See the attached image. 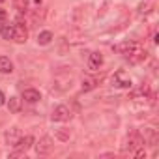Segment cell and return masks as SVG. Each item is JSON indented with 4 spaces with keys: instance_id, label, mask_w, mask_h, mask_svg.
<instances>
[{
    "instance_id": "obj_18",
    "label": "cell",
    "mask_w": 159,
    "mask_h": 159,
    "mask_svg": "<svg viewBox=\"0 0 159 159\" xmlns=\"http://www.w3.org/2000/svg\"><path fill=\"white\" fill-rule=\"evenodd\" d=\"M58 139H62V140H67V139H69V135H67V133H64V131H58Z\"/></svg>"
},
{
    "instance_id": "obj_19",
    "label": "cell",
    "mask_w": 159,
    "mask_h": 159,
    "mask_svg": "<svg viewBox=\"0 0 159 159\" xmlns=\"http://www.w3.org/2000/svg\"><path fill=\"white\" fill-rule=\"evenodd\" d=\"M2 105H6V96H4L2 90H0V107H2Z\"/></svg>"
},
{
    "instance_id": "obj_10",
    "label": "cell",
    "mask_w": 159,
    "mask_h": 159,
    "mask_svg": "<svg viewBox=\"0 0 159 159\" xmlns=\"http://www.w3.org/2000/svg\"><path fill=\"white\" fill-rule=\"evenodd\" d=\"M103 66V56H101V52H90V56H88V67L90 69H99Z\"/></svg>"
},
{
    "instance_id": "obj_16",
    "label": "cell",
    "mask_w": 159,
    "mask_h": 159,
    "mask_svg": "<svg viewBox=\"0 0 159 159\" xmlns=\"http://www.w3.org/2000/svg\"><path fill=\"white\" fill-rule=\"evenodd\" d=\"M0 36L10 41L13 38V25H2V28H0Z\"/></svg>"
},
{
    "instance_id": "obj_2",
    "label": "cell",
    "mask_w": 159,
    "mask_h": 159,
    "mask_svg": "<svg viewBox=\"0 0 159 159\" xmlns=\"http://www.w3.org/2000/svg\"><path fill=\"white\" fill-rule=\"evenodd\" d=\"M139 49H140V45H139L137 41H133V39H127V41H122V43L114 45V51H116L118 54H124L125 58L131 56L133 52H137Z\"/></svg>"
},
{
    "instance_id": "obj_8",
    "label": "cell",
    "mask_w": 159,
    "mask_h": 159,
    "mask_svg": "<svg viewBox=\"0 0 159 159\" xmlns=\"http://www.w3.org/2000/svg\"><path fill=\"white\" fill-rule=\"evenodd\" d=\"M26 38H28L26 26H25V25H13V38H11V39L17 41V43H25Z\"/></svg>"
},
{
    "instance_id": "obj_9",
    "label": "cell",
    "mask_w": 159,
    "mask_h": 159,
    "mask_svg": "<svg viewBox=\"0 0 159 159\" xmlns=\"http://www.w3.org/2000/svg\"><path fill=\"white\" fill-rule=\"evenodd\" d=\"M140 135H142V139H144V144H155V140H157V131L153 129V127H144V131H139Z\"/></svg>"
},
{
    "instance_id": "obj_7",
    "label": "cell",
    "mask_w": 159,
    "mask_h": 159,
    "mask_svg": "<svg viewBox=\"0 0 159 159\" xmlns=\"http://www.w3.org/2000/svg\"><path fill=\"white\" fill-rule=\"evenodd\" d=\"M21 137H23V135H21V129H19L17 125H13V127H10V129L4 133V142H6L8 146H11V148H13Z\"/></svg>"
},
{
    "instance_id": "obj_17",
    "label": "cell",
    "mask_w": 159,
    "mask_h": 159,
    "mask_svg": "<svg viewBox=\"0 0 159 159\" xmlns=\"http://www.w3.org/2000/svg\"><path fill=\"white\" fill-rule=\"evenodd\" d=\"M6 19H8V13H6L4 10H0V25H4V23H6Z\"/></svg>"
},
{
    "instance_id": "obj_12",
    "label": "cell",
    "mask_w": 159,
    "mask_h": 159,
    "mask_svg": "<svg viewBox=\"0 0 159 159\" xmlns=\"http://www.w3.org/2000/svg\"><path fill=\"white\" fill-rule=\"evenodd\" d=\"M6 105H8V109H10V112H19L21 111V105H23V99H19L17 96H13V98H10L8 101H6Z\"/></svg>"
},
{
    "instance_id": "obj_6",
    "label": "cell",
    "mask_w": 159,
    "mask_h": 159,
    "mask_svg": "<svg viewBox=\"0 0 159 159\" xmlns=\"http://www.w3.org/2000/svg\"><path fill=\"white\" fill-rule=\"evenodd\" d=\"M112 84L118 86V88H131V77L124 71V69H118L114 75H112Z\"/></svg>"
},
{
    "instance_id": "obj_13",
    "label": "cell",
    "mask_w": 159,
    "mask_h": 159,
    "mask_svg": "<svg viewBox=\"0 0 159 159\" xmlns=\"http://www.w3.org/2000/svg\"><path fill=\"white\" fill-rule=\"evenodd\" d=\"M13 71V64L8 56H0V73H11Z\"/></svg>"
},
{
    "instance_id": "obj_1",
    "label": "cell",
    "mask_w": 159,
    "mask_h": 159,
    "mask_svg": "<svg viewBox=\"0 0 159 159\" xmlns=\"http://www.w3.org/2000/svg\"><path fill=\"white\" fill-rule=\"evenodd\" d=\"M32 144H34V137H30V135L21 137V139L17 140V144L13 146V148H15V152H11V153H10V157H19V155H25V153L32 148Z\"/></svg>"
},
{
    "instance_id": "obj_21",
    "label": "cell",
    "mask_w": 159,
    "mask_h": 159,
    "mask_svg": "<svg viewBox=\"0 0 159 159\" xmlns=\"http://www.w3.org/2000/svg\"><path fill=\"white\" fill-rule=\"evenodd\" d=\"M0 2H4V0H0Z\"/></svg>"
},
{
    "instance_id": "obj_11",
    "label": "cell",
    "mask_w": 159,
    "mask_h": 159,
    "mask_svg": "<svg viewBox=\"0 0 159 159\" xmlns=\"http://www.w3.org/2000/svg\"><path fill=\"white\" fill-rule=\"evenodd\" d=\"M23 99H25L26 103H38V101L41 99V94H39L36 88H26V90L23 92Z\"/></svg>"
},
{
    "instance_id": "obj_4",
    "label": "cell",
    "mask_w": 159,
    "mask_h": 159,
    "mask_svg": "<svg viewBox=\"0 0 159 159\" xmlns=\"http://www.w3.org/2000/svg\"><path fill=\"white\" fill-rule=\"evenodd\" d=\"M71 109L67 107V105H58V107H54V111H52V114H51V118H52V122H69L71 120Z\"/></svg>"
},
{
    "instance_id": "obj_15",
    "label": "cell",
    "mask_w": 159,
    "mask_h": 159,
    "mask_svg": "<svg viewBox=\"0 0 159 159\" xmlns=\"http://www.w3.org/2000/svg\"><path fill=\"white\" fill-rule=\"evenodd\" d=\"M96 79H92V77H84L83 79V84H81V88L84 90V92H90V90H94L96 88Z\"/></svg>"
},
{
    "instance_id": "obj_20",
    "label": "cell",
    "mask_w": 159,
    "mask_h": 159,
    "mask_svg": "<svg viewBox=\"0 0 159 159\" xmlns=\"http://www.w3.org/2000/svg\"><path fill=\"white\" fill-rule=\"evenodd\" d=\"M39 2H41V0H36V4H39Z\"/></svg>"
},
{
    "instance_id": "obj_3",
    "label": "cell",
    "mask_w": 159,
    "mask_h": 159,
    "mask_svg": "<svg viewBox=\"0 0 159 159\" xmlns=\"http://www.w3.org/2000/svg\"><path fill=\"white\" fill-rule=\"evenodd\" d=\"M140 146H144V139H142V135L139 133V131H133L129 137H127V142H125V146H124V152L125 153H133L137 148H140Z\"/></svg>"
},
{
    "instance_id": "obj_14",
    "label": "cell",
    "mask_w": 159,
    "mask_h": 159,
    "mask_svg": "<svg viewBox=\"0 0 159 159\" xmlns=\"http://www.w3.org/2000/svg\"><path fill=\"white\" fill-rule=\"evenodd\" d=\"M51 41H52V32L43 30V32L38 34V43H39V45H49Z\"/></svg>"
},
{
    "instance_id": "obj_5",
    "label": "cell",
    "mask_w": 159,
    "mask_h": 159,
    "mask_svg": "<svg viewBox=\"0 0 159 159\" xmlns=\"http://www.w3.org/2000/svg\"><path fill=\"white\" fill-rule=\"evenodd\" d=\"M52 148H54V144H52V139H51L49 135L41 137V139L36 142V153H38V155H49V153L52 152Z\"/></svg>"
}]
</instances>
